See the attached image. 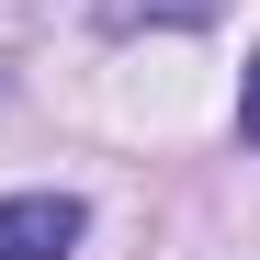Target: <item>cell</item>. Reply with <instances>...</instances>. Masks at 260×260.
<instances>
[{
    "label": "cell",
    "instance_id": "obj_1",
    "mask_svg": "<svg viewBox=\"0 0 260 260\" xmlns=\"http://www.w3.org/2000/svg\"><path fill=\"white\" fill-rule=\"evenodd\" d=\"M79 226V192H0V260H68Z\"/></svg>",
    "mask_w": 260,
    "mask_h": 260
},
{
    "label": "cell",
    "instance_id": "obj_2",
    "mask_svg": "<svg viewBox=\"0 0 260 260\" xmlns=\"http://www.w3.org/2000/svg\"><path fill=\"white\" fill-rule=\"evenodd\" d=\"M102 23L113 34H136V23H215V0H102Z\"/></svg>",
    "mask_w": 260,
    "mask_h": 260
},
{
    "label": "cell",
    "instance_id": "obj_3",
    "mask_svg": "<svg viewBox=\"0 0 260 260\" xmlns=\"http://www.w3.org/2000/svg\"><path fill=\"white\" fill-rule=\"evenodd\" d=\"M238 136H260V57H249V91H238Z\"/></svg>",
    "mask_w": 260,
    "mask_h": 260
}]
</instances>
